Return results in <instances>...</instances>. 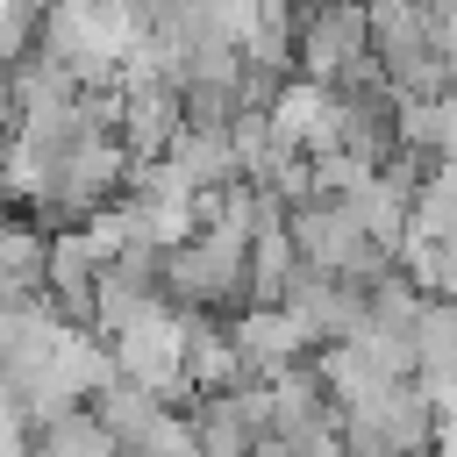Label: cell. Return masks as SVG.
I'll use <instances>...</instances> for the list:
<instances>
[{
	"instance_id": "cell-10",
	"label": "cell",
	"mask_w": 457,
	"mask_h": 457,
	"mask_svg": "<svg viewBox=\"0 0 457 457\" xmlns=\"http://www.w3.org/2000/svg\"><path fill=\"white\" fill-rule=\"evenodd\" d=\"M14 136H21V100H14V86L0 79V150H7Z\"/></svg>"
},
{
	"instance_id": "cell-5",
	"label": "cell",
	"mask_w": 457,
	"mask_h": 457,
	"mask_svg": "<svg viewBox=\"0 0 457 457\" xmlns=\"http://www.w3.org/2000/svg\"><path fill=\"white\" fill-rule=\"evenodd\" d=\"M228 336H236V357H243V371L264 386V378H278V371H300V364H314V328L293 314V307H243L236 321H228Z\"/></svg>"
},
{
	"instance_id": "cell-9",
	"label": "cell",
	"mask_w": 457,
	"mask_h": 457,
	"mask_svg": "<svg viewBox=\"0 0 457 457\" xmlns=\"http://www.w3.org/2000/svg\"><path fill=\"white\" fill-rule=\"evenodd\" d=\"M36 457H129V450L114 443V428L93 407H71V414H50L36 428Z\"/></svg>"
},
{
	"instance_id": "cell-7",
	"label": "cell",
	"mask_w": 457,
	"mask_h": 457,
	"mask_svg": "<svg viewBox=\"0 0 457 457\" xmlns=\"http://www.w3.org/2000/svg\"><path fill=\"white\" fill-rule=\"evenodd\" d=\"M93 293H100V257L79 228H50V271H43V300L64 314V321H86L93 328Z\"/></svg>"
},
{
	"instance_id": "cell-1",
	"label": "cell",
	"mask_w": 457,
	"mask_h": 457,
	"mask_svg": "<svg viewBox=\"0 0 457 457\" xmlns=\"http://www.w3.org/2000/svg\"><path fill=\"white\" fill-rule=\"evenodd\" d=\"M164 300L179 314H200V321H221V314H243L250 307V243L200 221L186 243L164 250Z\"/></svg>"
},
{
	"instance_id": "cell-2",
	"label": "cell",
	"mask_w": 457,
	"mask_h": 457,
	"mask_svg": "<svg viewBox=\"0 0 457 457\" xmlns=\"http://www.w3.org/2000/svg\"><path fill=\"white\" fill-rule=\"evenodd\" d=\"M293 71L328 93L386 79L371 57V0H307L293 14Z\"/></svg>"
},
{
	"instance_id": "cell-6",
	"label": "cell",
	"mask_w": 457,
	"mask_h": 457,
	"mask_svg": "<svg viewBox=\"0 0 457 457\" xmlns=\"http://www.w3.org/2000/svg\"><path fill=\"white\" fill-rule=\"evenodd\" d=\"M186 428L207 457H250L264 443V386L243 378V386H221V393H193Z\"/></svg>"
},
{
	"instance_id": "cell-8",
	"label": "cell",
	"mask_w": 457,
	"mask_h": 457,
	"mask_svg": "<svg viewBox=\"0 0 457 457\" xmlns=\"http://www.w3.org/2000/svg\"><path fill=\"white\" fill-rule=\"evenodd\" d=\"M43 271H50V236L7 214L0 221V300H43Z\"/></svg>"
},
{
	"instance_id": "cell-3",
	"label": "cell",
	"mask_w": 457,
	"mask_h": 457,
	"mask_svg": "<svg viewBox=\"0 0 457 457\" xmlns=\"http://www.w3.org/2000/svg\"><path fill=\"white\" fill-rule=\"evenodd\" d=\"M107 357H114V378H129V386H143L150 400H193V371H186V357H193V314H179L171 300L164 307H150L143 321H129V328H114L107 336Z\"/></svg>"
},
{
	"instance_id": "cell-4",
	"label": "cell",
	"mask_w": 457,
	"mask_h": 457,
	"mask_svg": "<svg viewBox=\"0 0 457 457\" xmlns=\"http://www.w3.org/2000/svg\"><path fill=\"white\" fill-rule=\"evenodd\" d=\"M443 407L421 393V378H400L357 407H343V450L350 457H436Z\"/></svg>"
}]
</instances>
